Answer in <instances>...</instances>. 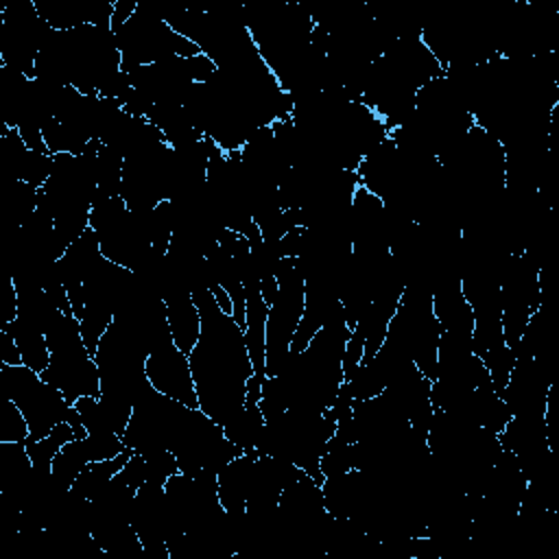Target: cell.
<instances>
[{
	"instance_id": "cell-9",
	"label": "cell",
	"mask_w": 559,
	"mask_h": 559,
	"mask_svg": "<svg viewBox=\"0 0 559 559\" xmlns=\"http://www.w3.org/2000/svg\"><path fill=\"white\" fill-rule=\"evenodd\" d=\"M186 408L190 406L151 386L146 395L133 404L131 419L122 435L124 445L142 456L168 450Z\"/></svg>"
},
{
	"instance_id": "cell-24",
	"label": "cell",
	"mask_w": 559,
	"mask_h": 559,
	"mask_svg": "<svg viewBox=\"0 0 559 559\" xmlns=\"http://www.w3.org/2000/svg\"><path fill=\"white\" fill-rule=\"evenodd\" d=\"M0 365H22L15 338L7 330H0Z\"/></svg>"
},
{
	"instance_id": "cell-4",
	"label": "cell",
	"mask_w": 559,
	"mask_h": 559,
	"mask_svg": "<svg viewBox=\"0 0 559 559\" xmlns=\"http://www.w3.org/2000/svg\"><path fill=\"white\" fill-rule=\"evenodd\" d=\"M120 50V70L133 72L140 66H151L170 57L192 59L201 55V48L173 31L159 15L157 7L138 2L135 13L114 33Z\"/></svg>"
},
{
	"instance_id": "cell-19",
	"label": "cell",
	"mask_w": 559,
	"mask_h": 559,
	"mask_svg": "<svg viewBox=\"0 0 559 559\" xmlns=\"http://www.w3.org/2000/svg\"><path fill=\"white\" fill-rule=\"evenodd\" d=\"M319 469L323 478L343 476L354 469V443L345 441L338 432H334L325 445V452L321 454Z\"/></svg>"
},
{
	"instance_id": "cell-15",
	"label": "cell",
	"mask_w": 559,
	"mask_h": 559,
	"mask_svg": "<svg viewBox=\"0 0 559 559\" xmlns=\"http://www.w3.org/2000/svg\"><path fill=\"white\" fill-rule=\"evenodd\" d=\"M0 330H7L15 338V345L22 356V365L31 367L37 373H41L48 367L50 349H48L46 332H41L39 328L31 325V323L20 321V319H13L11 323L2 325Z\"/></svg>"
},
{
	"instance_id": "cell-16",
	"label": "cell",
	"mask_w": 559,
	"mask_h": 559,
	"mask_svg": "<svg viewBox=\"0 0 559 559\" xmlns=\"http://www.w3.org/2000/svg\"><path fill=\"white\" fill-rule=\"evenodd\" d=\"M264 415L260 411L258 402H245L225 424H223V432L225 437L236 443L245 454L255 452L258 439L264 430Z\"/></svg>"
},
{
	"instance_id": "cell-5",
	"label": "cell",
	"mask_w": 559,
	"mask_h": 559,
	"mask_svg": "<svg viewBox=\"0 0 559 559\" xmlns=\"http://www.w3.org/2000/svg\"><path fill=\"white\" fill-rule=\"evenodd\" d=\"M90 227L94 229L100 253L118 266L140 269L148 255L151 240L131 214L122 197H98L92 203Z\"/></svg>"
},
{
	"instance_id": "cell-2",
	"label": "cell",
	"mask_w": 559,
	"mask_h": 559,
	"mask_svg": "<svg viewBox=\"0 0 559 559\" xmlns=\"http://www.w3.org/2000/svg\"><path fill=\"white\" fill-rule=\"evenodd\" d=\"M0 384L4 395H9L28 424V439H44L57 424L68 421L74 428V439L87 435L81 417L66 400V395L50 382H46L37 371L26 365H0Z\"/></svg>"
},
{
	"instance_id": "cell-17",
	"label": "cell",
	"mask_w": 559,
	"mask_h": 559,
	"mask_svg": "<svg viewBox=\"0 0 559 559\" xmlns=\"http://www.w3.org/2000/svg\"><path fill=\"white\" fill-rule=\"evenodd\" d=\"M133 450L131 448H124L118 456L114 459H107V461H94V463H87L83 467V472L76 476V480L72 483V491L85 500H92L94 496L100 493V489L124 467V463L131 459Z\"/></svg>"
},
{
	"instance_id": "cell-1",
	"label": "cell",
	"mask_w": 559,
	"mask_h": 559,
	"mask_svg": "<svg viewBox=\"0 0 559 559\" xmlns=\"http://www.w3.org/2000/svg\"><path fill=\"white\" fill-rule=\"evenodd\" d=\"M192 299L201 312V334L188 354L199 408L216 424H225L242 404L247 382L255 373L245 332L210 293L199 288Z\"/></svg>"
},
{
	"instance_id": "cell-3",
	"label": "cell",
	"mask_w": 559,
	"mask_h": 559,
	"mask_svg": "<svg viewBox=\"0 0 559 559\" xmlns=\"http://www.w3.org/2000/svg\"><path fill=\"white\" fill-rule=\"evenodd\" d=\"M46 341L50 349V362L39 376L55 384L70 404L83 395L98 397L100 376L94 354H90L83 341L79 319L74 314L59 312V317L46 330Z\"/></svg>"
},
{
	"instance_id": "cell-18",
	"label": "cell",
	"mask_w": 559,
	"mask_h": 559,
	"mask_svg": "<svg viewBox=\"0 0 559 559\" xmlns=\"http://www.w3.org/2000/svg\"><path fill=\"white\" fill-rule=\"evenodd\" d=\"M74 439V428L68 424V421H61L57 424L44 439H37V441H26V452L33 461V467L39 469V472H50V465H52V459L55 454L68 443Z\"/></svg>"
},
{
	"instance_id": "cell-7",
	"label": "cell",
	"mask_w": 559,
	"mask_h": 559,
	"mask_svg": "<svg viewBox=\"0 0 559 559\" xmlns=\"http://www.w3.org/2000/svg\"><path fill=\"white\" fill-rule=\"evenodd\" d=\"M52 28L33 0H11L0 11V66L35 79V57Z\"/></svg>"
},
{
	"instance_id": "cell-20",
	"label": "cell",
	"mask_w": 559,
	"mask_h": 559,
	"mask_svg": "<svg viewBox=\"0 0 559 559\" xmlns=\"http://www.w3.org/2000/svg\"><path fill=\"white\" fill-rule=\"evenodd\" d=\"M90 461L85 459L83 454V448H81V441L79 439H72L68 441L52 459V465H50V472L52 476L63 485V487H72V483L76 480V476L83 472V467L87 465Z\"/></svg>"
},
{
	"instance_id": "cell-12",
	"label": "cell",
	"mask_w": 559,
	"mask_h": 559,
	"mask_svg": "<svg viewBox=\"0 0 559 559\" xmlns=\"http://www.w3.org/2000/svg\"><path fill=\"white\" fill-rule=\"evenodd\" d=\"M258 452L240 454L218 472V500L227 515H247V493Z\"/></svg>"
},
{
	"instance_id": "cell-10",
	"label": "cell",
	"mask_w": 559,
	"mask_h": 559,
	"mask_svg": "<svg viewBox=\"0 0 559 559\" xmlns=\"http://www.w3.org/2000/svg\"><path fill=\"white\" fill-rule=\"evenodd\" d=\"M146 378L151 386L190 408H199V397L190 371L188 354H183L173 341L157 345L146 358Z\"/></svg>"
},
{
	"instance_id": "cell-14",
	"label": "cell",
	"mask_w": 559,
	"mask_h": 559,
	"mask_svg": "<svg viewBox=\"0 0 559 559\" xmlns=\"http://www.w3.org/2000/svg\"><path fill=\"white\" fill-rule=\"evenodd\" d=\"M166 317L170 328L173 343L183 352L190 354L201 334V312L190 293L170 295L164 299Z\"/></svg>"
},
{
	"instance_id": "cell-23",
	"label": "cell",
	"mask_w": 559,
	"mask_h": 559,
	"mask_svg": "<svg viewBox=\"0 0 559 559\" xmlns=\"http://www.w3.org/2000/svg\"><path fill=\"white\" fill-rule=\"evenodd\" d=\"M138 9V0H114V13H111V22L109 28L116 33L124 26V22L135 13Z\"/></svg>"
},
{
	"instance_id": "cell-8",
	"label": "cell",
	"mask_w": 559,
	"mask_h": 559,
	"mask_svg": "<svg viewBox=\"0 0 559 559\" xmlns=\"http://www.w3.org/2000/svg\"><path fill=\"white\" fill-rule=\"evenodd\" d=\"M542 304L539 264L528 253L509 255L500 277V321L504 343L515 349L531 314Z\"/></svg>"
},
{
	"instance_id": "cell-13",
	"label": "cell",
	"mask_w": 559,
	"mask_h": 559,
	"mask_svg": "<svg viewBox=\"0 0 559 559\" xmlns=\"http://www.w3.org/2000/svg\"><path fill=\"white\" fill-rule=\"evenodd\" d=\"M247 323H245V341L249 349V358L253 371L266 378V317L269 304L262 299L260 286H247Z\"/></svg>"
},
{
	"instance_id": "cell-6",
	"label": "cell",
	"mask_w": 559,
	"mask_h": 559,
	"mask_svg": "<svg viewBox=\"0 0 559 559\" xmlns=\"http://www.w3.org/2000/svg\"><path fill=\"white\" fill-rule=\"evenodd\" d=\"M277 295L266 317V376H277L306 308V284L295 258H282L275 269Z\"/></svg>"
},
{
	"instance_id": "cell-21",
	"label": "cell",
	"mask_w": 559,
	"mask_h": 559,
	"mask_svg": "<svg viewBox=\"0 0 559 559\" xmlns=\"http://www.w3.org/2000/svg\"><path fill=\"white\" fill-rule=\"evenodd\" d=\"M79 441H81L83 454H85V459L90 463L114 459V456H118L127 448L122 437L116 435V432H87Z\"/></svg>"
},
{
	"instance_id": "cell-11",
	"label": "cell",
	"mask_w": 559,
	"mask_h": 559,
	"mask_svg": "<svg viewBox=\"0 0 559 559\" xmlns=\"http://www.w3.org/2000/svg\"><path fill=\"white\" fill-rule=\"evenodd\" d=\"M74 408L87 432H116L120 437L133 413V404L111 395H83L74 402Z\"/></svg>"
},
{
	"instance_id": "cell-22",
	"label": "cell",
	"mask_w": 559,
	"mask_h": 559,
	"mask_svg": "<svg viewBox=\"0 0 559 559\" xmlns=\"http://www.w3.org/2000/svg\"><path fill=\"white\" fill-rule=\"evenodd\" d=\"M144 461H146V480L157 485H166V480L179 472L177 456L170 450H162L151 456H144Z\"/></svg>"
}]
</instances>
